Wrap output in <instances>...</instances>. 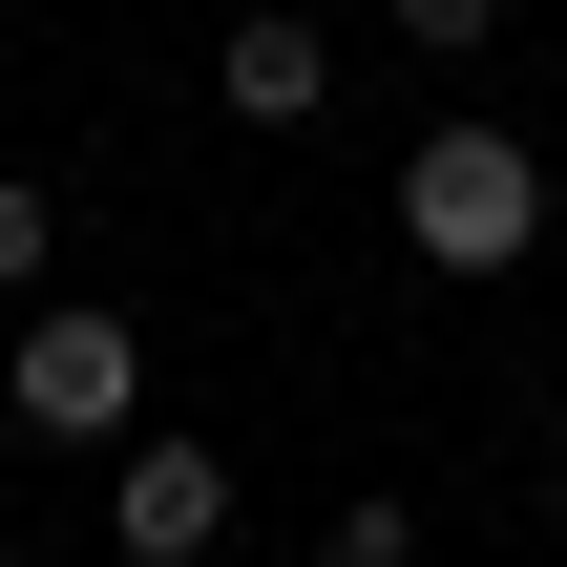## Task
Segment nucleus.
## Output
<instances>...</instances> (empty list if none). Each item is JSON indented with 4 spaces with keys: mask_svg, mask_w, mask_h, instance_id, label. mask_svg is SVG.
Listing matches in <instances>:
<instances>
[{
    "mask_svg": "<svg viewBox=\"0 0 567 567\" xmlns=\"http://www.w3.org/2000/svg\"><path fill=\"white\" fill-rule=\"evenodd\" d=\"M400 252L421 274H526L547 252V147L526 126H421L400 147Z\"/></svg>",
    "mask_w": 567,
    "mask_h": 567,
    "instance_id": "1",
    "label": "nucleus"
},
{
    "mask_svg": "<svg viewBox=\"0 0 567 567\" xmlns=\"http://www.w3.org/2000/svg\"><path fill=\"white\" fill-rule=\"evenodd\" d=\"M0 400H21L42 442H147V337H126V316H21Z\"/></svg>",
    "mask_w": 567,
    "mask_h": 567,
    "instance_id": "2",
    "label": "nucleus"
},
{
    "mask_svg": "<svg viewBox=\"0 0 567 567\" xmlns=\"http://www.w3.org/2000/svg\"><path fill=\"white\" fill-rule=\"evenodd\" d=\"M210 526H231V463H210V442H126L105 547H126V567H210Z\"/></svg>",
    "mask_w": 567,
    "mask_h": 567,
    "instance_id": "3",
    "label": "nucleus"
},
{
    "mask_svg": "<svg viewBox=\"0 0 567 567\" xmlns=\"http://www.w3.org/2000/svg\"><path fill=\"white\" fill-rule=\"evenodd\" d=\"M210 84H231V126H316V105H337V42H316L295 0H252V21L210 42Z\"/></svg>",
    "mask_w": 567,
    "mask_h": 567,
    "instance_id": "4",
    "label": "nucleus"
},
{
    "mask_svg": "<svg viewBox=\"0 0 567 567\" xmlns=\"http://www.w3.org/2000/svg\"><path fill=\"white\" fill-rule=\"evenodd\" d=\"M316 567H421V505H337V526H316Z\"/></svg>",
    "mask_w": 567,
    "mask_h": 567,
    "instance_id": "5",
    "label": "nucleus"
},
{
    "mask_svg": "<svg viewBox=\"0 0 567 567\" xmlns=\"http://www.w3.org/2000/svg\"><path fill=\"white\" fill-rule=\"evenodd\" d=\"M42 231H63V210H42V168H0V295L42 274Z\"/></svg>",
    "mask_w": 567,
    "mask_h": 567,
    "instance_id": "6",
    "label": "nucleus"
},
{
    "mask_svg": "<svg viewBox=\"0 0 567 567\" xmlns=\"http://www.w3.org/2000/svg\"><path fill=\"white\" fill-rule=\"evenodd\" d=\"M484 21H505V0H400V42H421V63H463Z\"/></svg>",
    "mask_w": 567,
    "mask_h": 567,
    "instance_id": "7",
    "label": "nucleus"
}]
</instances>
